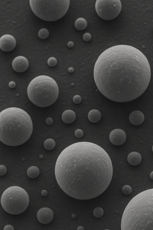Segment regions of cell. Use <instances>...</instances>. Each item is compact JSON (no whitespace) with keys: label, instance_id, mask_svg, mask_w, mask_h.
I'll use <instances>...</instances> for the list:
<instances>
[{"label":"cell","instance_id":"cell-1","mask_svg":"<svg viewBox=\"0 0 153 230\" xmlns=\"http://www.w3.org/2000/svg\"><path fill=\"white\" fill-rule=\"evenodd\" d=\"M112 163L100 146L78 142L65 148L55 165L57 182L70 197L90 199L103 193L112 178Z\"/></svg>","mask_w":153,"mask_h":230},{"label":"cell","instance_id":"cell-2","mask_svg":"<svg viewBox=\"0 0 153 230\" xmlns=\"http://www.w3.org/2000/svg\"><path fill=\"white\" fill-rule=\"evenodd\" d=\"M94 79L100 92L116 102L131 101L146 91L150 81L151 69L147 58L130 45L108 48L97 59Z\"/></svg>","mask_w":153,"mask_h":230},{"label":"cell","instance_id":"cell-3","mask_svg":"<svg viewBox=\"0 0 153 230\" xmlns=\"http://www.w3.org/2000/svg\"><path fill=\"white\" fill-rule=\"evenodd\" d=\"M32 131V119L24 110L9 107L0 113V140L6 145L24 144L30 138Z\"/></svg>","mask_w":153,"mask_h":230},{"label":"cell","instance_id":"cell-4","mask_svg":"<svg viewBox=\"0 0 153 230\" xmlns=\"http://www.w3.org/2000/svg\"><path fill=\"white\" fill-rule=\"evenodd\" d=\"M121 230H153V188L134 197L124 210Z\"/></svg>","mask_w":153,"mask_h":230},{"label":"cell","instance_id":"cell-5","mask_svg":"<svg viewBox=\"0 0 153 230\" xmlns=\"http://www.w3.org/2000/svg\"><path fill=\"white\" fill-rule=\"evenodd\" d=\"M28 97L33 104L39 107L49 106L56 102L59 94V88L54 79L42 75L31 81L27 89Z\"/></svg>","mask_w":153,"mask_h":230},{"label":"cell","instance_id":"cell-6","mask_svg":"<svg viewBox=\"0 0 153 230\" xmlns=\"http://www.w3.org/2000/svg\"><path fill=\"white\" fill-rule=\"evenodd\" d=\"M30 5L37 16L46 21H55L65 16L68 10L69 0H30Z\"/></svg>","mask_w":153,"mask_h":230},{"label":"cell","instance_id":"cell-7","mask_svg":"<svg viewBox=\"0 0 153 230\" xmlns=\"http://www.w3.org/2000/svg\"><path fill=\"white\" fill-rule=\"evenodd\" d=\"M29 197L24 188L12 186L3 192L1 197V204L5 210L11 214L23 213L28 208Z\"/></svg>","mask_w":153,"mask_h":230},{"label":"cell","instance_id":"cell-8","mask_svg":"<svg viewBox=\"0 0 153 230\" xmlns=\"http://www.w3.org/2000/svg\"><path fill=\"white\" fill-rule=\"evenodd\" d=\"M122 4L119 0H97L95 9L101 18L110 20L116 18L121 11Z\"/></svg>","mask_w":153,"mask_h":230},{"label":"cell","instance_id":"cell-9","mask_svg":"<svg viewBox=\"0 0 153 230\" xmlns=\"http://www.w3.org/2000/svg\"><path fill=\"white\" fill-rule=\"evenodd\" d=\"M16 45V39L12 35H3L0 39V48L2 51L9 52L14 49Z\"/></svg>","mask_w":153,"mask_h":230},{"label":"cell","instance_id":"cell-10","mask_svg":"<svg viewBox=\"0 0 153 230\" xmlns=\"http://www.w3.org/2000/svg\"><path fill=\"white\" fill-rule=\"evenodd\" d=\"M126 134L123 130L115 129L110 132V140L113 144L116 146L123 145L126 140Z\"/></svg>","mask_w":153,"mask_h":230},{"label":"cell","instance_id":"cell-11","mask_svg":"<svg viewBox=\"0 0 153 230\" xmlns=\"http://www.w3.org/2000/svg\"><path fill=\"white\" fill-rule=\"evenodd\" d=\"M37 218L42 224H48L53 219V212L49 208H43L37 212Z\"/></svg>","mask_w":153,"mask_h":230},{"label":"cell","instance_id":"cell-12","mask_svg":"<svg viewBox=\"0 0 153 230\" xmlns=\"http://www.w3.org/2000/svg\"><path fill=\"white\" fill-rule=\"evenodd\" d=\"M29 62L26 58L24 56H18L14 59L12 67L14 71L18 73H23L28 69Z\"/></svg>","mask_w":153,"mask_h":230},{"label":"cell","instance_id":"cell-13","mask_svg":"<svg viewBox=\"0 0 153 230\" xmlns=\"http://www.w3.org/2000/svg\"><path fill=\"white\" fill-rule=\"evenodd\" d=\"M129 119L131 124L134 126H139L143 123L145 117L141 111H135L130 114Z\"/></svg>","mask_w":153,"mask_h":230},{"label":"cell","instance_id":"cell-14","mask_svg":"<svg viewBox=\"0 0 153 230\" xmlns=\"http://www.w3.org/2000/svg\"><path fill=\"white\" fill-rule=\"evenodd\" d=\"M62 121L66 124H70L75 121L76 115L73 111L67 110L63 112L62 116Z\"/></svg>","mask_w":153,"mask_h":230},{"label":"cell","instance_id":"cell-15","mask_svg":"<svg viewBox=\"0 0 153 230\" xmlns=\"http://www.w3.org/2000/svg\"><path fill=\"white\" fill-rule=\"evenodd\" d=\"M128 161L132 166H137L141 161V156L137 152H132L128 155Z\"/></svg>","mask_w":153,"mask_h":230},{"label":"cell","instance_id":"cell-16","mask_svg":"<svg viewBox=\"0 0 153 230\" xmlns=\"http://www.w3.org/2000/svg\"><path fill=\"white\" fill-rule=\"evenodd\" d=\"M101 113L99 111L93 109L90 111L88 114V119L89 121L92 123H97L101 119Z\"/></svg>","mask_w":153,"mask_h":230},{"label":"cell","instance_id":"cell-17","mask_svg":"<svg viewBox=\"0 0 153 230\" xmlns=\"http://www.w3.org/2000/svg\"><path fill=\"white\" fill-rule=\"evenodd\" d=\"M87 21L83 18H80L76 20L74 26L78 30H83L87 27Z\"/></svg>","mask_w":153,"mask_h":230},{"label":"cell","instance_id":"cell-18","mask_svg":"<svg viewBox=\"0 0 153 230\" xmlns=\"http://www.w3.org/2000/svg\"><path fill=\"white\" fill-rule=\"evenodd\" d=\"M40 170L37 166H31L27 171V175L31 178H35L39 176Z\"/></svg>","mask_w":153,"mask_h":230},{"label":"cell","instance_id":"cell-19","mask_svg":"<svg viewBox=\"0 0 153 230\" xmlns=\"http://www.w3.org/2000/svg\"><path fill=\"white\" fill-rule=\"evenodd\" d=\"M44 147L47 150H52L55 147V142L53 139L49 138L46 139L44 143Z\"/></svg>","mask_w":153,"mask_h":230},{"label":"cell","instance_id":"cell-20","mask_svg":"<svg viewBox=\"0 0 153 230\" xmlns=\"http://www.w3.org/2000/svg\"><path fill=\"white\" fill-rule=\"evenodd\" d=\"M49 36V32L47 29H41L38 32V36L41 39H46Z\"/></svg>","mask_w":153,"mask_h":230},{"label":"cell","instance_id":"cell-21","mask_svg":"<svg viewBox=\"0 0 153 230\" xmlns=\"http://www.w3.org/2000/svg\"><path fill=\"white\" fill-rule=\"evenodd\" d=\"M93 215L96 218H100L103 216L104 210L102 208H96L93 210Z\"/></svg>","mask_w":153,"mask_h":230},{"label":"cell","instance_id":"cell-22","mask_svg":"<svg viewBox=\"0 0 153 230\" xmlns=\"http://www.w3.org/2000/svg\"><path fill=\"white\" fill-rule=\"evenodd\" d=\"M122 192L126 195L130 194L132 192V187L129 185H125L122 188Z\"/></svg>","mask_w":153,"mask_h":230},{"label":"cell","instance_id":"cell-23","mask_svg":"<svg viewBox=\"0 0 153 230\" xmlns=\"http://www.w3.org/2000/svg\"><path fill=\"white\" fill-rule=\"evenodd\" d=\"M48 64L50 66H55L57 64V60L54 57L49 58L48 60Z\"/></svg>","mask_w":153,"mask_h":230},{"label":"cell","instance_id":"cell-24","mask_svg":"<svg viewBox=\"0 0 153 230\" xmlns=\"http://www.w3.org/2000/svg\"><path fill=\"white\" fill-rule=\"evenodd\" d=\"M74 135L77 138H81L83 137L84 133L81 129H78V130H76V131L74 132Z\"/></svg>","mask_w":153,"mask_h":230},{"label":"cell","instance_id":"cell-25","mask_svg":"<svg viewBox=\"0 0 153 230\" xmlns=\"http://www.w3.org/2000/svg\"><path fill=\"white\" fill-rule=\"evenodd\" d=\"M6 173H7V169H6V167L3 165H1L0 166V175L3 176V175H5Z\"/></svg>","mask_w":153,"mask_h":230},{"label":"cell","instance_id":"cell-26","mask_svg":"<svg viewBox=\"0 0 153 230\" xmlns=\"http://www.w3.org/2000/svg\"><path fill=\"white\" fill-rule=\"evenodd\" d=\"M81 98L79 95H75L73 98V101L75 104H79L81 103Z\"/></svg>","mask_w":153,"mask_h":230},{"label":"cell","instance_id":"cell-27","mask_svg":"<svg viewBox=\"0 0 153 230\" xmlns=\"http://www.w3.org/2000/svg\"><path fill=\"white\" fill-rule=\"evenodd\" d=\"M91 37H91V34L89 33H86L83 35V39L85 41H89L91 39Z\"/></svg>","mask_w":153,"mask_h":230},{"label":"cell","instance_id":"cell-28","mask_svg":"<svg viewBox=\"0 0 153 230\" xmlns=\"http://www.w3.org/2000/svg\"><path fill=\"white\" fill-rule=\"evenodd\" d=\"M46 124L48 125H51L53 123V120L51 117H48L45 121Z\"/></svg>","mask_w":153,"mask_h":230},{"label":"cell","instance_id":"cell-29","mask_svg":"<svg viewBox=\"0 0 153 230\" xmlns=\"http://www.w3.org/2000/svg\"><path fill=\"white\" fill-rule=\"evenodd\" d=\"M4 230H14V229L12 225H7L5 227Z\"/></svg>","mask_w":153,"mask_h":230},{"label":"cell","instance_id":"cell-30","mask_svg":"<svg viewBox=\"0 0 153 230\" xmlns=\"http://www.w3.org/2000/svg\"><path fill=\"white\" fill-rule=\"evenodd\" d=\"M9 86L12 89H14L16 86V84L14 81H10L9 84Z\"/></svg>","mask_w":153,"mask_h":230},{"label":"cell","instance_id":"cell-31","mask_svg":"<svg viewBox=\"0 0 153 230\" xmlns=\"http://www.w3.org/2000/svg\"><path fill=\"white\" fill-rule=\"evenodd\" d=\"M47 195H48V191H47L44 190L41 191V195H42V196L45 197V196H47Z\"/></svg>","mask_w":153,"mask_h":230},{"label":"cell","instance_id":"cell-32","mask_svg":"<svg viewBox=\"0 0 153 230\" xmlns=\"http://www.w3.org/2000/svg\"><path fill=\"white\" fill-rule=\"evenodd\" d=\"M74 45V44L72 41H69L68 43V47H69V48H72V47H73Z\"/></svg>","mask_w":153,"mask_h":230},{"label":"cell","instance_id":"cell-33","mask_svg":"<svg viewBox=\"0 0 153 230\" xmlns=\"http://www.w3.org/2000/svg\"><path fill=\"white\" fill-rule=\"evenodd\" d=\"M68 71L69 73H73L74 71V70L73 68H70L69 69Z\"/></svg>","mask_w":153,"mask_h":230},{"label":"cell","instance_id":"cell-34","mask_svg":"<svg viewBox=\"0 0 153 230\" xmlns=\"http://www.w3.org/2000/svg\"><path fill=\"white\" fill-rule=\"evenodd\" d=\"M77 230H85L84 227L82 226H80L79 227H78Z\"/></svg>","mask_w":153,"mask_h":230},{"label":"cell","instance_id":"cell-35","mask_svg":"<svg viewBox=\"0 0 153 230\" xmlns=\"http://www.w3.org/2000/svg\"><path fill=\"white\" fill-rule=\"evenodd\" d=\"M72 218H76V214H72Z\"/></svg>","mask_w":153,"mask_h":230},{"label":"cell","instance_id":"cell-36","mask_svg":"<svg viewBox=\"0 0 153 230\" xmlns=\"http://www.w3.org/2000/svg\"><path fill=\"white\" fill-rule=\"evenodd\" d=\"M150 178H151L152 180H153V171L150 173Z\"/></svg>","mask_w":153,"mask_h":230},{"label":"cell","instance_id":"cell-37","mask_svg":"<svg viewBox=\"0 0 153 230\" xmlns=\"http://www.w3.org/2000/svg\"><path fill=\"white\" fill-rule=\"evenodd\" d=\"M43 157H43V155H40V157H40V159H42L43 158Z\"/></svg>","mask_w":153,"mask_h":230},{"label":"cell","instance_id":"cell-38","mask_svg":"<svg viewBox=\"0 0 153 230\" xmlns=\"http://www.w3.org/2000/svg\"><path fill=\"white\" fill-rule=\"evenodd\" d=\"M152 151H153V147H152Z\"/></svg>","mask_w":153,"mask_h":230},{"label":"cell","instance_id":"cell-39","mask_svg":"<svg viewBox=\"0 0 153 230\" xmlns=\"http://www.w3.org/2000/svg\"><path fill=\"white\" fill-rule=\"evenodd\" d=\"M109 230V229H106V230Z\"/></svg>","mask_w":153,"mask_h":230}]
</instances>
